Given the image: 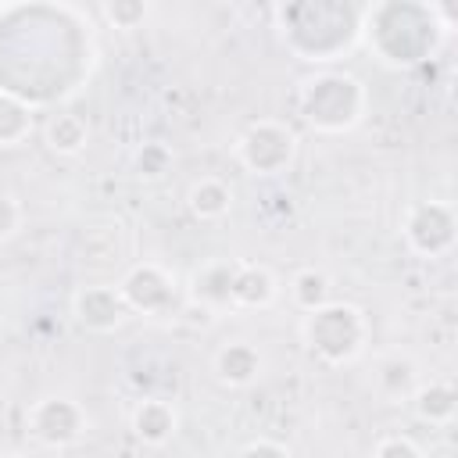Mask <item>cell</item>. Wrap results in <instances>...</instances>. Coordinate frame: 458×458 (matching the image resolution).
I'll return each instance as SVG.
<instances>
[{"label":"cell","mask_w":458,"mask_h":458,"mask_svg":"<svg viewBox=\"0 0 458 458\" xmlns=\"http://www.w3.org/2000/svg\"><path fill=\"white\" fill-rule=\"evenodd\" d=\"M437 32H444L433 18V7L422 4H379L369 11V43L390 64H415L422 61Z\"/></svg>","instance_id":"cell-1"},{"label":"cell","mask_w":458,"mask_h":458,"mask_svg":"<svg viewBox=\"0 0 458 458\" xmlns=\"http://www.w3.org/2000/svg\"><path fill=\"white\" fill-rule=\"evenodd\" d=\"M297 107H301L304 122L315 125L318 132H344L361 118L365 89H361V82L354 75L318 72L301 86Z\"/></svg>","instance_id":"cell-2"},{"label":"cell","mask_w":458,"mask_h":458,"mask_svg":"<svg viewBox=\"0 0 458 458\" xmlns=\"http://www.w3.org/2000/svg\"><path fill=\"white\" fill-rule=\"evenodd\" d=\"M301 333H304V344L311 347V354H318L329 365H344L365 344V315L354 304L329 301L318 311L304 315Z\"/></svg>","instance_id":"cell-3"},{"label":"cell","mask_w":458,"mask_h":458,"mask_svg":"<svg viewBox=\"0 0 458 458\" xmlns=\"http://www.w3.org/2000/svg\"><path fill=\"white\" fill-rule=\"evenodd\" d=\"M240 161L243 168H250L254 175H279L290 168L297 140L283 122H254L243 136H240Z\"/></svg>","instance_id":"cell-4"},{"label":"cell","mask_w":458,"mask_h":458,"mask_svg":"<svg viewBox=\"0 0 458 458\" xmlns=\"http://www.w3.org/2000/svg\"><path fill=\"white\" fill-rule=\"evenodd\" d=\"M86 411L72 397H43L29 408V433L43 447H68L82 437Z\"/></svg>","instance_id":"cell-5"},{"label":"cell","mask_w":458,"mask_h":458,"mask_svg":"<svg viewBox=\"0 0 458 458\" xmlns=\"http://www.w3.org/2000/svg\"><path fill=\"white\" fill-rule=\"evenodd\" d=\"M404 240L422 258H440L454 247V211L440 200H422L404 218Z\"/></svg>","instance_id":"cell-6"},{"label":"cell","mask_w":458,"mask_h":458,"mask_svg":"<svg viewBox=\"0 0 458 458\" xmlns=\"http://www.w3.org/2000/svg\"><path fill=\"white\" fill-rule=\"evenodd\" d=\"M118 293L125 301L129 311H143V315H161L175 304V279L154 265V261H143V265H132L122 283H118Z\"/></svg>","instance_id":"cell-7"},{"label":"cell","mask_w":458,"mask_h":458,"mask_svg":"<svg viewBox=\"0 0 458 458\" xmlns=\"http://www.w3.org/2000/svg\"><path fill=\"white\" fill-rule=\"evenodd\" d=\"M125 311L129 308H125L118 286H86L75 297V318L93 333H111L125 318Z\"/></svg>","instance_id":"cell-8"},{"label":"cell","mask_w":458,"mask_h":458,"mask_svg":"<svg viewBox=\"0 0 458 458\" xmlns=\"http://www.w3.org/2000/svg\"><path fill=\"white\" fill-rule=\"evenodd\" d=\"M132 433H136V440H143V444H150V447H161V444H168L172 437H175V426H179V415H175V408H172V401H165V397H147V401H140L136 408H132Z\"/></svg>","instance_id":"cell-9"},{"label":"cell","mask_w":458,"mask_h":458,"mask_svg":"<svg viewBox=\"0 0 458 458\" xmlns=\"http://www.w3.org/2000/svg\"><path fill=\"white\" fill-rule=\"evenodd\" d=\"M190 297L197 308L218 315L222 308H233V261H208L190 286Z\"/></svg>","instance_id":"cell-10"},{"label":"cell","mask_w":458,"mask_h":458,"mask_svg":"<svg viewBox=\"0 0 458 458\" xmlns=\"http://www.w3.org/2000/svg\"><path fill=\"white\" fill-rule=\"evenodd\" d=\"M215 372L225 386H247L261 372V354L247 340H229L215 351Z\"/></svg>","instance_id":"cell-11"},{"label":"cell","mask_w":458,"mask_h":458,"mask_svg":"<svg viewBox=\"0 0 458 458\" xmlns=\"http://www.w3.org/2000/svg\"><path fill=\"white\" fill-rule=\"evenodd\" d=\"M276 297V279L265 265H233V308H268Z\"/></svg>","instance_id":"cell-12"},{"label":"cell","mask_w":458,"mask_h":458,"mask_svg":"<svg viewBox=\"0 0 458 458\" xmlns=\"http://www.w3.org/2000/svg\"><path fill=\"white\" fill-rule=\"evenodd\" d=\"M186 204H190V211H193L197 218L215 222V218L229 215V208H233V190H229L222 179H200V182L190 186Z\"/></svg>","instance_id":"cell-13"},{"label":"cell","mask_w":458,"mask_h":458,"mask_svg":"<svg viewBox=\"0 0 458 458\" xmlns=\"http://www.w3.org/2000/svg\"><path fill=\"white\" fill-rule=\"evenodd\" d=\"M376 386L383 397L390 401H401V397H411L415 394V361L411 358H401V354H386L376 369Z\"/></svg>","instance_id":"cell-14"},{"label":"cell","mask_w":458,"mask_h":458,"mask_svg":"<svg viewBox=\"0 0 458 458\" xmlns=\"http://www.w3.org/2000/svg\"><path fill=\"white\" fill-rule=\"evenodd\" d=\"M415 411L419 419L426 422H451L454 419V408H458V394L451 383H426V386H415Z\"/></svg>","instance_id":"cell-15"},{"label":"cell","mask_w":458,"mask_h":458,"mask_svg":"<svg viewBox=\"0 0 458 458\" xmlns=\"http://www.w3.org/2000/svg\"><path fill=\"white\" fill-rule=\"evenodd\" d=\"M32 132V107L25 97L0 89V147H14Z\"/></svg>","instance_id":"cell-16"},{"label":"cell","mask_w":458,"mask_h":458,"mask_svg":"<svg viewBox=\"0 0 458 458\" xmlns=\"http://www.w3.org/2000/svg\"><path fill=\"white\" fill-rule=\"evenodd\" d=\"M47 143L57 154H79L86 147V122L79 114H68V111L50 114V122H47Z\"/></svg>","instance_id":"cell-17"},{"label":"cell","mask_w":458,"mask_h":458,"mask_svg":"<svg viewBox=\"0 0 458 458\" xmlns=\"http://www.w3.org/2000/svg\"><path fill=\"white\" fill-rule=\"evenodd\" d=\"M290 297H293V304H297L304 315H308V311H318L322 304H329V279H326L322 272H315V268H304V272L293 276Z\"/></svg>","instance_id":"cell-18"},{"label":"cell","mask_w":458,"mask_h":458,"mask_svg":"<svg viewBox=\"0 0 458 458\" xmlns=\"http://www.w3.org/2000/svg\"><path fill=\"white\" fill-rule=\"evenodd\" d=\"M168 165H172V154H168L165 143H143V147L136 150V172H140L143 179H157V175H165Z\"/></svg>","instance_id":"cell-19"},{"label":"cell","mask_w":458,"mask_h":458,"mask_svg":"<svg viewBox=\"0 0 458 458\" xmlns=\"http://www.w3.org/2000/svg\"><path fill=\"white\" fill-rule=\"evenodd\" d=\"M104 14H107L118 29H136V25L147 18V7H143V4H107Z\"/></svg>","instance_id":"cell-20"},{"label":"cell","mask_w":458,"mask_h":458,"mask_svg":"<svg viewBox=\"0 0 458 458\" xmlns=\"http://www.w3.org/2000/svg\"><path fill=\"white\" fill-rule=\"evenodd\" d=\"M372 458H422V451L408 437H383L376 444V454Z\"/></svg>","instance_id":"cell-21"},{"label":"cell","mask_w":458,"mask_h":458,"mask_svg":"<svg viewBox=\"0 0 458 458\" xmlns=\"http://www.w3.org/2000/svg\"><path fill=\"white\" fill-rule=\"evenodd\" d=\"M18 222H21V208H18V200H14L11 193H0V240L11 236V233L18 229Z\"/></svg>","instance_id":"cell-22"},{"label":"cell","mask_w":458,"mask_h":458,"mask_svg":"<svg viewBox=\"0 0 458 458\" xmlns=\"http://www.w3.org/2000/svg\"><path fill=\"white\" fill-rule=\"evenodd\" d=\"M240 458H290V451L283 444H276V440H250L240 451Z\"/></svg>","instance_id":"cell-23"},{"label":"cell","mask_w":458,"mask_h":458,"mask_svg":"<svg viewBox=\"0 0 458 458\" xmlns=\"http://www.w3.org/2000/svg\"><path fill=\"white\" fill-rule=\"evenodd\" d=\"M7 458H25V454H7Z\"/></svg>","instance_id":"cell-24"}]
</instances>
